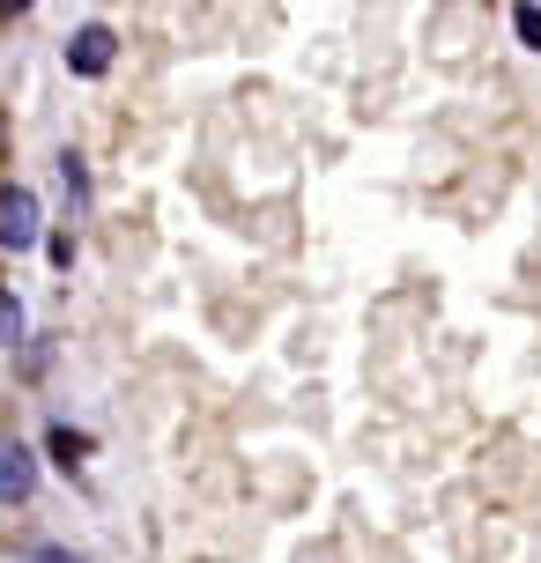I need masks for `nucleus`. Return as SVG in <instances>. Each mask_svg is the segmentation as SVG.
<instances>
[{
	"mask_svg": "<svg viewBox=\"0 0 541 563\" xmlns=\"http://www.w3.org/2000/svg\"><path fill=\"white\" fill-rule=\"evenodd\" d=\"M0 341H23V305L0 289Z\"/></svg>",
	"mask_w": 541,
	"mask_h": 563,
	"instance_id": "20e7f679",
	"label": "nucleus"
},
{
	"mask_svg": "<svg viewBox=\"0 0 541 563\" xmlns=\"http://www.w3.org/2000/svg\"><path fill=\"white\" fill-rule=\"evenodd\" d=\"M23 563H67V556H59V549H37V556H23Z\"/></svg>",
	"mask_w": 541,
	"mask_h": 563,
	"instance_id": "0eeeda50",
	"label": "nucleus"
},
{
	"mask_svg": "<svg viewBox=\"0 0 541 563\" xmlns=\"http://www.w3.org/2000/svg\"><path fill=\"white\" fill-rule=\"evenodd\" d=\"M37 230H45L37 194H30V186H0V245H8V253H30Z\"/></svg>",
	"mask_w": 541,
	"mask_h": 563,
	"instance_id": "f257e3e1",
	"label": "nucleus"
},
{
	"mask_svg": "<svg viewBox=\"0 0 541 563\" xmlns=\"http://www.w3.org/2000/svg\"><path fill=\"white\" fill-rule=\"evenodd\" d=\"M53 452H59V460H67V467H75V460H82V452H89V438H75V430H53Z\"/></svg>",
	"mask_w": 541,
	"mask_h": 563,
	"instance_id": "423d86ee",
	"label": "nucleus"
},
{
	"mask_svg": "<svg viewBox=\"0 0 541 563\" xmlns=\"http://www.w3.org/2000/svg\"><path fill=\"white\" fill-rule=\"evenodd\" d=\"M30 489H37V460H30V445L0 438V505H23Z\"/></svg>",
	"mask_w": 541,
	"mask_h": 563,
	"instance_id": "f03ea898",
	"label": "nucleus"
},
{
	"mask_svg": "<svg viewBox=\"0 0 541 563\" xmlns=\"http://www.w3.org/2000/svg\"><path fill=\"white\" fill-rule=\"evenodd\" d=\"M512 23H519V37L541 53V8H534V0H527V8H512Z\"/></svg>",
	"mask_w": 541,
	"mask_h": 563,
	"instance_id": "39448f33",
	"label": "nucleus"
},
{
	"mask_svg": "<svg viewBox=\"0 0 541 563\" xmlns=\"http://www.w3.org/2000/svg\"><path fill=\"white\" fill-rule=\"evenodd\" d=\"M112 53H119V37L104 23H89V30H75V45H67V67L75 75H104L112 67Z\"/></svg>",
	"mask_w": 541,
	"mask_h": 563,
	"instance_id": "7ed1b4c3",
	"label": "nucleus"
}]
</instances>
